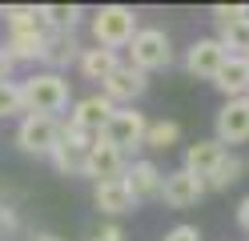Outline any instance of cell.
Here are the masks:
<instances>
[{"instance_id":"1","label":"cell","mask_w":249,"mask_h":241,"mask_svg":"<svg viewBox=\"0 0 249 241\" xmlns=\"http://www.w3.org/2000/svg\"><path fill=\"white\" fill-rule=\"evenodd\" d=\"M20 96H24V112H36V117H56L72 105V89L65 73H49L36 69L20 80Z\"/></svg>"},{"instance_id":"2","label":"cell","mask_w":249,"mask_h":241,"mask_svg":"<svg viewBox=\"0 0 249 241\" xmlns=\"http://www.w3.org/2000/svg\"><path fill=\"white\" fill-rule=\"evenodd\" d=\"M89 28H92V40H97L101 48L121 53V48H129V40L137 37L141 24H137V12L129 4H101L89 16Z\"/></svg>"},{"instance_id":"3","label":"cell","mask_w":249,"mask_h":241,"mask_svg":"<svg viewBox=\"0 0 249 241\" xmlns=\"http://www.w3.org/2000/svg\"><path fill=\"white\" fill-rule=\"evenodd\" d=\"M129 64L141 69L145 76L169 69L173 64V40H169L165 28H137V37L129 40Z\"/></svg>"},{"instance_id":"4","label":"cell","mask_w":249,"mask_h":241,"mask_svg":"<svg viewBox=\"0 0 249 241\" xmlns=\"http://www.w3.org/2000/svg\"><path fill=\"white\" fill-rule=\"evenodd\" d=\"M145 129H149V117L141 109H117L113 117H108V125L101 129V141L129 157L137 149H145Z\"/></svg>"},{"instance_id":"5","label":"cell","mask_w":249,"mask_h":241,"mask_svg":"<svg viewBox=\"0 0 249 241\" xmlns=\"http://www.w3.org/2000/svg\"><path fill=\"white\" fill-rule=\"evenodd\" d=\"M17 145L28 157H53L60 145V117H36V112H24L17 125Z\"/></svg>"},{"instance_id":"6","label":"cell","mask_w":249,"mask_h":241,"mask_svg":"<svg viewBox=\"0 0 249 241\" xmlns=\"http://www.w3.org/2000/svg\"><path fill=\"white\" fill-rule=\"evenodd\" d=\"M92 145H97V137H92V133H81L76 125L60 121V145H56V153H53L56 173H65V177H85V161H89V149H92Z\"/></svg>"},{"instance_id":"7","label":"cell","mask_w":249,"mask_h":241,"mask_svg":"<svg viewBox=\"0 0 249 241\" xmlns=\"http://www.w3.org/2000/svg\"><path fill=\"white\" fill-rule=\"evenodd\" d=\"M145 89H149V76H145L141 69H133L129 60H121L117 69L101 80V93H105L117 109H133V101H141Z\"/></svg>"},{"instance_id":"8","label":"cell","mask_w":249,"mask_h":241,"mask_svg":"<svg viewBox=\"0 0 249 241\" xmlns=\"http://www.w3.org/2000/svg\"><path fill=\"white\" fill-rule=\"evenodd\" d=\"M229 60L225 44L217 37H197L189 48H185V69H189V76L197 80H213L217 73H221V64Z\"/></svg>"},{"instance_id":"9","label":"cell","mask_w":249,"mask_h":241,"mask_svg":"<svg viewBox=\"0 0 249 241\" xmlns=\"http://www.w3.org/2000/svg\"><path fill=\"white\" fill-rule=\"evenodd\" d=\"M213 137L233 153V145H249V101H225L213 121Z\"/></svg>"},{"instance_id":"10","label":"cell","mask_w":249,"mask_h":241,"mask_svg":"<svg viewBox=\"0 0 249 241\" xmlns=\"http://www.w3.org/2000/svg\"><path fill=\"white\" fill-rule=\"evenodd\" d=\"M205 181L201 177H193L189 169H169L165 181H161V201L169 209H193L201 197H205Z\"/></svg>"},{"instance_id":"11","label":"cell","mask_w":249,"mask_h":241,"mask_svg":"<svg viewBox=\"0 0 249 241\" xmlns=\"http://www.w3.org/2000/svg\"><path fill=\"white\" fill-rule=\"evenodd\" d=\"M117 112V105L108 101L105 93H89L81 96V101H72L69 109V125H76L81 133H92V137H101V129L108 125V117Z\"/></svg>"},{"instance_id":"12","label":"cell","mask_w":249,"mask_h":241,"mask_svg":"<svg viewBox=\"0 0 249 241\" xmlns=\"http://www.w3.org/2000/svg\"><path fill=\"white\" fill-rule=\"evenodd\" d=\"M124 189L133 193V201H149V197H161V181H165V173H161V165L153 157H137V161H129L124 165Z\"/></svg>"},{"instance_id":"13","label":"cell","mask_w":249,"mask_h":241,"mask_svg":"<svg viewBox=\"0 0 249 241\" xmlns=\"http://www.w3.org/2000/svg\"><path fill=\"white\" fill-rule=\"evenodd\" d=\"M124 165H129V157L117 153L113 145H105L97 137V145L89 149V161H85V177L92 185H101V181H121L124 177Z\"/></svg>"},{"instance_id":"14","label":"cell","mask_w":249,"mask_h":241,"mask_svg":"<svg viewBox=\"0 0 249 241\" xmlns=\"http://www.w3.org/2000/svg\"><path fill=\"white\" fill-rule=\"evenodd\" d=\"M81 60V44H76V32H49L44 37V53H40V64L49 73H65L69 64Z\"/></svg>"},{"instance_id":"15","label":"cell","mask_w":249,"mask_h":241,"mask_svg":"<svg viewBox=\"0 0 249 241\" xmlns=\"http://www.w3.org/2000/svg\"><path fill=\"white\" fill-rule=\"evenodd\" d=\"M229 149L217 137H205V141H193L189 149H185V165L181 169H189L193 177H201V181H209V173L221 165V157H225Z\"/></svg>"},{"instance_id":"16","label":"cell","mask_w":249,"mask_h":241,"mask_svg":"<svg viewBox=\"0 0 249 241\" xmlns=\"http://www.w3.org/2000/svg\"><path fill=\"white\" fill-rule=\"evenodd\" d=\"M217 93L225 96V101H241V96H249V56H229L221 64V73L213 76Z\"/></svg>"},{"instance_id":"17","label":"cell","mask_w":249,"mask_h":241,"mask_svg":"<svg viewBox=\"0 0 249 241\" xmlns=\"http://www.w3.org/2000/svg\"><path fill=\"white\" fill-rule=\"evenodd\" d=\"M92 205H97V213H105V217H121V213H133L137 209V201H133V193L124 189V181L92 185Z\"/></svg>"},{"instance_id":"18","label":"cell","mask_w":249,"mask_h":241,"mask_svg":"<svg viewBox=\"0 0 249 241\" xmlns=\"http://www.w3.org/2000/svg\"><path fill=\"white\" fill-rule=\"evenodd\" d=\"M117 64H121V53L92 44V48H81V60H76V69H81V76H85V80H105L108 73L117 69Z\"/></svg>"},{"instance_id":"19","label":"cell","mask_w":249,"mask_h":241,"mask_svg":"<svg viewBox=\"0 0 249 241\" xmlns=\"http://www.w3.org/2000/svg\"><path fill=\"white\" fill-rule=\"evenodd\" d=\"M44 37H49V32H8V37H4V53L12 56V64H20V60H40Z\"/></svg>"},{"instance_id":"20","label":"cell","mask_w":249,"mask_h":241,"mask_svg":"<svg viewBox=\"0 0 249 241\" xmlns=\"http://www.w3.org/2000/svg\"><path fill=\"white\" fill-rule=\"evenodd\" d=\"M4 28L8 32H49L44 28V8L40 4H8L4 8Z\"/></svg>"},{"instance_id":"21","label":"cell","mask_w":249,"mask_h":241,"mask_svg":"<svg viewBox=\"0 0 249 241\" xmlns=\"http://www.w3.org/2000/svg\"><path fill=\"white\" fill-rule=\"evenodd\" d=\"M177 145H181V125L177 121H169V117L149 121V129H145V149L149 153H169Z\"/></svg>"},{"instance_id":"22","label":"cell","mask_w":249,"mask_h":241,"mask_svg":"<svg viewBox=\"0 0 249 241\" xmlns=\"http://www.w3.org/2000/svg\"><path fill=\"white\" fill-rule=\"evenodd\" d=\"M44 8V28L49 32H76L85 8L81 4H40Z\"/></svg>"},{"instance_id":"23","label":"cell","mask_w":249,"mask_h":241,"mask_svg":"<svg viewBox=\"0 0 249 241\" xmlns=\"http://www.w3.org/2000/svg\"><path fill=\"white\" fill-rule=\"evenodd\" d=\"M245 177V157H237V153H225L221 157V165H217L213 173H209V181H205V189H233Z\"/></svg>"},{"instance_id":"24","label":"cell","mask_w":249,"mask_h":241,"mask_svg":"<svg viewBox=\"0 0 249 241\" xmlns=\"http://www.w3.org/2000/svg\"><path fill=\"white\" fill-rule=\"evenodd\" d=\"M217 40L225 44L229 56H249V16L237 20V24H229V28H217Z\"/></svg>"},{"instance_id":"25","label":"cell","mask_w":249,"mask_h":241,"mask_svg":"<svg viewBox=\"0 0 249 241\" xmlns=\"http://www.w3.org/2000/svg\"><path fill=\"white\" fill-rule=\"evenodd\" d=\"M0 117H24L20 80H0Z\"/></svg>"},{"instance_id":"26","label":"cell","mask_w":249,"mask_h":241,"mask_svg":"<svg viewBox=\"0 0 249 241\" xmlns=\"http://www.w3.org/2000/svg\"><path fill=\"white\" fill-rule=\"evenodd\" d=\"M209 16H213L217 28H229V24H237V20H245V16H249V4H213Z\"/></svg>"},{"instance_id":"27","label":"cell","mask_w":249,"mask_h":241,"mask_svg":"<svg viewBox=\"0 0 249 241\" xmlns=\"http://www.w3.org/2000/svg\"><path fill=\"white\" fill-rule=\"evenodd\" d=\"M17 229H20V213H17V209H12L8 201H0V241L12 237Z\"/></svg>"},{"instance_id":"28","label":"cell","mask_w":249,"mask_h":241,"mask_svg":"<svg viewBox=\"0 0 249 241\" xmlns=\"http://www.w3.org/2000/svg\"><path fill=\"white\" fill-rule=\"evenodd\" d=\"M89 241H124V229L117 221H105V225H97V229L89 233Z\"/></svg>"},{"instance_id":"29","label":"cell","mask_w":249,"mask_h":241,"mask_svg":"<svg viewBox=\"0 0 249 241\" xmlns=\"http://www.w3.org/2000/svg\"><path fill=\"white\" fill-rule=\"evenodd\" d=\"M161 241H201V229H197V225H173Z\"/></svg>"},{"instance_id":"30","label":"cell","mask_w":249,"mask_h":241,"mask_svg":"<svg viewBox=\"0 0 249 241\" xmlns=\"http://www.w3.org/2000/svg\"><path fill=\"white\" fill-rule=\"evenodd\" d=\"M12 69H17V64H12V56L4 53V44H0V80H12Z\"/></svg>"},{"instance_id":"31","label":"cell","mask_w":249,"mask_h":241,"mask_svg":"<svg viewBox=\"0 0 249 241\" xmlns=\"http://www.w3.org/2000/svg\"><path fill=\"white\" fill-rule=\"evenodd\" d=\"M237 225H241V233L249 237V197H241V205H237Z\"/></svg>"},{"instance_id":"32","label":"cell","mask_w":249,"mask_h":241,"mask_svg":"<svg viewBox=\"0 0 249 241\" xmlns=\"http://www.w3.org/2000/svg\"><path fill=\"white\" fill-rule=\"evenodd\" d=\"M33 241H65V237H56V233H36Z\"/></svg>"},{"instance_id":"33","label":"cell","mask_w":249,"mask_h":241,"mask_svg":"<svg viewBox=\"0 0 249 241\" xmlns=\"http://www.w3.org/2000/svg\"><path fill=\"white\" fill-rule=\"evenodd\" d=\"M245 173H249V157H245Z\"/></svg>"},{"instance_id":"34","label":"cell","mask_w":249,"mask_h":241,"mask_svg":"<svg viewBox=\"0 0 249 241\" xmlns=\"http://www.w3.org/2000/svg\"><path fill=\"white\" fill-rule=\"evenodd\" d=\"M245 101H249V96H245Z\"/></svg>"}]
</instances>
